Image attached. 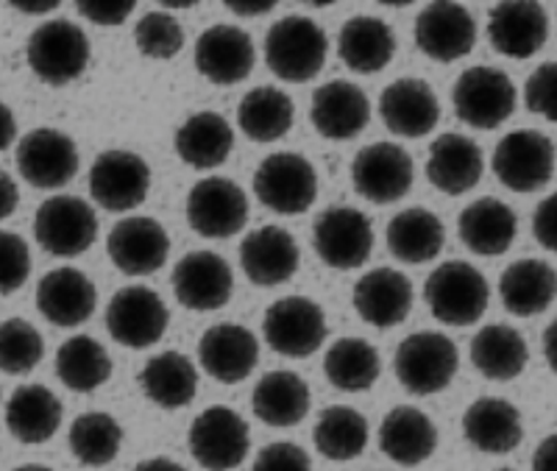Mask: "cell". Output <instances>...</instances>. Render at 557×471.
Instances as JSON below:
<instances>
[{"instance_id":"cell-57","label":"cell","mask_w":557,"mask_h":471,"mask_svg":"<svg viewBox=\"0 0 557 471\" xmlns=\"http://www.w3.org/2000/svg\"><path fill=\"white\" fill-rule=\"evenodd\" d=\"M544 355H546V363H549V369L557 374V319L552 321L544 332Z\"/></svg>"},{"instance_id":"cell-13","label":"cell","mask_w":557,"mask_h":471,"mask_svg":"<svg viewBox=\"0 0 557 471\" xmlns=\"http://www.w3.org/2000/svg\"><path fill=\"white\" fill-rule=\"evenodd\" d=\"M416 165L412 157L396 142H374L366 146L351 162V182L357 196L371 204H393L410 193Z\"/></svg>"},{"instance_id":"cell-44","label":"cell","mask_w":557,"mask_h":471,"mask_svg":"<svg viewBox=\"0 0 557 471\" xmlns=\"http://www.w3.org/2000/svg\"><path fill=\"white\" fill-rule=\"evenodd\" d=\"M123 444V430L117 419L101 410L84 413L70 427V453L84 466H109Z\"/></svg>"},{"instance_id":"cell-11","label":"cell","mask_w":557,"mask_h":471,"mask_svg":"<svg viewBox=\"0 0 557 471\" xmlns=\"http://www.w3.org/2000/svg\"><path fill=\"white\" fill-rule=\"evenodd\" d=\"M312 246L330 268L355 271L366 265L374 251V226L355 207H330L315 218Z\"/></svg>"},{"instance_id":"cell-42","label":"cell","mask_w":557,"mask_h":471,"mask_svg":"<svg viewBox=\"0 0 557 471\" xmlns=\"http://www.w3.org/2000/svg\"><path fill=\"white\" fill-rule=\"evenodd\" d=\"M57 376L64 388L76 394H92L112 376V357L96 338L76 335L64 340L57 351Z\"/></svg>"},{"instance_id":"cell-17","label":"cell","mask_w":557,"mask_h":471,"mask_svg":"<svg viewBox=\"0 0 557 471\" xmlns=\"http://www.w3.org/2000/svg\"><path fill=\"white\" fill-rule=\"evenodd\" d=\"M416 45L435 62H457L476 45V23L457 0H432L416 20Z\"/></svg>"},{"instance_id":"cell-40","label":"cell","mask_w":557,"mask_h":471,"mask_svg":"<svg viewBox=\"0 0 557 471\" xmlns=\"http://www.w3.org/2000/svg\"><path fill=\"white\" fill-rule=\"evenodd\" d=\"M296 107L290 96L276 87H257L246 92L237 107V126L251 142H276L293 128Z\"/></svg>"},{"instance_id":"cell-3","label":"cell","mask_w":557,"mask_h":471,"mask_svg":"<svg viewBox=\"0 0 557 471\" xmlns=\"http://www.w3.org/2000/svg\"><path fill=\"white\" fill-rule=\"evenodd\" d=\"M457 365H460V355H457L455 340L430 330L416 332L401 340L393 360L396 380L412 396H432L449 388Z\"/></svg>"},{"instance_id":"cell-33","label":"cell","mask_w":557,"mask_h":471,"mask_svg":"<svg viewBox=\"0 0 557 471\" xmlns=\"http://www.w3.org/2000/svg\"><path fill=\"white\" fill-rule=\"evenodd\" d=\"M64 408L45 385H20L7 401V427L20 444H45L59 433Z\"/></svg>"},{"instance_id":"cell-37","label":"cell","mask_w":557,"mask_h":471,"mask_svg":"<svg viewBox=\"0 0 557 471\" xmlns=\"http://www.w3.org/2000/svg\"><path fill=\"white\" fill-rule=\"evenodd\" d=\"M139 388L162 410L187 408L198 394V371L182 351H162L139 371Z\"/></svg>"},{"instance_id":"cell-1","label":"cell","mask_w":557,"mask_h":471,"mask_svg":"<svg viewBox=\"0 0 557 471\" xmlns=\"http://www.w3.org/2000/svg\"><path fill=\"white\" fill-rule=\"evenodd\" d=\"M330 57V39L315 20L290 17L273 23L265 37V62L276 78L287 84L312 82Z\"/></svg>"},{"instance_id":"cell-28","label":"cell","mask_w":557,"mask_h":471,"mask_svg":"<svg viewBox=\"0 0 557 471\" xmlns=\"http://www.w3.org/2000/svg\"><path fill=\"white\" fill-rule=\"evenodd\" d=\"M485 160H482V148L471 137L462 134H441L430 146L426 157V178L435 190L446 196H462V193L474 190L480 185Z\"/></svg>"},{"instance_id":"cell-15","label":"cell","mask_w":557,"mask_h":471,"mask_svg":"<svg viewBox=\"0 0 557 471\" xmlns=\"http://www.w3.org/2000/svg\"><path fill=\"white\" fill-rule=\"evenodd\" d=\"M187 441L198 466L223 471L246 463L251 433L246 419L232 408H207L193 421Z\"/></svg>"},{"instance_id":"cell-56","label":"cell","mask_w":557,"mask_h":471,"mask_svg":"<svg viewBox=\"0 0 557 471\" xmlns=\"http://www.w3.org/2000/svg\"><path fill=\"white\" fill-rule=\"evenodd\" d=\"M9 7L23 14H48L62 7V0H9Z\"/></svg>"},{"instance_id":"cell-50","label":"cell","mask_w":557,"mask_h":471,"mask_svg":"<svg viewBox=\"0 0 557 471\" xmlns=\"http://www.w3.org/2000/svg\"><path fill=\"white\" fill-rule=\"evenodd\" d=\"M137 0H76V9L82 17H87L96 26H121L132 17Z\"/></svg>"},{"instance_id":"cell-41","label":"cell","mask_w":557,"mask_h":471,"mask_svg":"<svg viewBox=\"0 0 557 471\" xmlns=\"http://www.w3.org/2000/svg\"><path fill=\"white\" fill-rule=\"evenodd\" d=\"M323 371H326L332 388L346 391V394H362V391L374 388V383L380 380V351L368 340L341 338L323 357Z\"/></svg>"},{"instance_id":"cell-12","label":"cell","mask_w":557,"mask_h":471,"mask_svg":"<svg viewBox=\"0 0 557 471\" xmlns=\"http://www.w3.org/2000/svg\"><path fill=\"white\" fill-rule=\"evenodd\" d=\"M151 193V168L134 151H103L89 168V196L101 210L128 212Z\"/></svg>"},{"instance_id":"cell-61","label":"cell","mask_w":557,"mask_h":471,"mask_svg":"<svg viewBox=\"0 0 557 471\" xmlns=\"http://www.w3.org/2000/svg\"><path fill=\"white\" fill-rule=\"evenodd\" d=\"M301 3H307V7L323 9V7H332V3H337V0H301Z\"/></svg>"},{"instance_id":"cell-9","label":"cell","mask_w":557,"mask_h":471,"mask_svg":"<svg viewBox=\"0 0 557 471\" xmlns=\"http://www.w3.org/2000/svg\"><path fill=\"white\" fill-rule=\"evenodd\" d=\"M451 101H455L457 117L466 126L491 132L513 115L516 87L510 76L496 67H469L457 78Z\"/></svg>"},{"instance_id":"cell-24","label":"cell","mask_w":557,"mask_h":471,"mask_svg":"<svg viewBox=\"0 0 557 471\" xmlns=\"http://www.w3.org/2000/svg\"><path fill=\"white\" fill-rule=\"evenodd\" d=\"M310 121L326 140H355L371 121V101L357 84L337 78L312 92Z\"/></svg>"},{"instance_id":"cell-52","label":"cell","mask_w":557,"mask_h":471,"mask_svg":"<svg viewBox=\"0 0 557 471\" xmlns=\"http://www.w3.org/2000/svg\"><path fill=\"white\" fill-rule=\"evenodd\" d=\"M278 0H223V7L228 12H235L237 17H262V14L273 12Z\"/></svg>"},{"instance_id":"cell-35","label":"cell","mask_w":557,"mask_h":471,"mask_svg":"<svg viewBox=\"0 0 557 471\" xmlns=\"http://www.w3.org/2000/svg\"><path fill=\"white\" fill-rule=\"evenodd\" d=\"M502 305L519 319L549 310L557 296V271L544 260H516L499 280Z\"/></svg>"},{"instance_id":"cell-22","label":"cell","mask_w":557,"mask_h":471,"mask_svg":"<svg viewBox=\"0 0 557 471\" xmlns=\"http://www.w3.org/2000/svg\"><path fill=\"white\" fill-rule=\"evenodd\" d=\"M253 39L237 26H212L196 42V67L207 82L218 87H232L251 76Z\"/></svg>"},{"instance_id":"cell-5","label":"cell","mask_w":557,"mask_h":471,"mask_svg":"<svg viewBox=\"0 0 557 471\" xmlns=\"http://www.w3.org/2000/svg\"><path fill=\"white\" fill-rule=\"evenodd\" d=\"M253 193L271 212L301 215L318 198V173L301 153H271L253 173Z\"/></svg>"},{"instance_id":"cell-20","label":"cell","mask_w":557,"mask_h":471,"mask_svg":"<svg viewBox=\"0 0 557 471\" xmlns=\"http://www.w3.org/2000/svg\"><path fill=\"white\" fill-rule=\"evenodd\" d=\"M487 39L507 59H530L549 39V17L539 0H502L487 14Z\"/></svg>"},{"instance_id":"cell-60","label":"cell","mask_w":557,"mask_h":471,"mask_svg":"<svg viewBox=\"0 0 557 471\" xmlns=\"http://www.w3.org/2000/svg\"><path fill=\"white\" fill-rule=\"evenodd\" d=\"M376 3H382V7L401 9V7H410V3H416V0H376Z\"/></svg>"},{"instance_id":"cell-10","label":"cell","mask_w":557,"mask_h":471,"mask_svg":"<svg viewBox=\"0 0 557 471\" xmlns=\"http://www.w3.org/2000/svg\"><path fill=\"white\" fill-rule=\"evenodd\" d=\"M171 324V312L157 290L143 285L123 287L107 307V330L126 349H148L159 344Z\"/></svg>"},{"instance_id":"cell-45","label":"cell","mask_w":557,"mask_h":471,"mask_svg":"<svg viewBox=\"0 0 557 471\" xmlns=\"http://www.w3.org/2000/svg\"><path fill=\"white\" fill-rule=\"evenodd\" d=\"M45 357V340L26 319H9L0 324V371L3 374H28Z\"/></svg>"},{"instance_id":"cell-4","label":"cell","mask_w":557,"mask_h":471,"mask_svg":"<svg viewBox=\"0 0 557 471\" xmlns=\"http://www.w3.org/2000/svg\"><path fill=\"white\" fill-rule=\"evenodd\" d=\"M26 59L39 82L51 84V87H64L87 71L89 39L70 20L42 23L28 37Z\"/></svg>"},{"instance_id":"cell-47","label":"cell","mask_w":557,"mask_h":471,"mask_svg":"<svg viewBox=\"0 0 557 471\" xmlns=\"http://www.w3.org/2000/svg\"><path fill=\"white\" fill-rule=\"evenodd\" d=\"M32 274L28 243L14 232L0 230V296L17 294Z\"/></svg>"},{"instance_id":"cell-2","label":"cell","mask_w":557,"mask_h":471,"mask_svg":"<svg viewBox=\"0 0 557 471\" xmlns=\"http://www.w3.org/2000/svg\"><path fill=\"white\" fill-rule=\"evenodd\" d=\"M424 299L441 324L471 326L485 315L491 287L471 262L449 260L437 265L424 282Z\"/></svg>"},{"instance_id":"cell-59","label":"cell","mask_w":557,"mask_h":471,"mask_svg":"<svg viewBox=\"0 0 557 471\" xmlns=\"http://www.w3.org/2000/svg\"><path fill=\"white\" fill-rule=\"evenodd\" d=\"M159 3L168 9H193V7H198L201 0H159Z\"/></svg>"},{"instance_id":"cell-54","label":"cell","mask_w":557,"mask_h":471,"mask_svg":"<svg viewBox=\"0 0 557 471\" xmlns=\"http://www.w3.org/2000/svg\"><path fill=\"white\" fill-rule=\"evenodd\" d=\"M532 469L557 471V433L541 441L535 455H532Z\"/></svg>"},{"instance_id":"cell-36","label":"cell","mask_w":557,"mask_h":471,"mask_svg":"<svg viewBox=\"0 0 557 471\" xmlns=\"http://www.w3.org/2000/svg\"><path fill=\"white\" fill-rule=\"evenodd\" d=\"M173 146L184 165L212 171L228 160V153L235 148V132L226 117L215 112H198L178 126Z\"/></svg>"},{"instance_id":"cell-26","label":"cell","mask_w":557,"mask_h":471,"mask_svg":"<svg viewBox=\"0 0 557 471\" xmlns=\"http://www.w3.org/2000/svg\"><path fill=\"white\" fill-rule=\"evenodd\" d=\"M351 301L366 324L376 330H391L410 315L412 282L396 268H374L357 280Z\"/></svg>"},{"instance_id":"cell-6","label":"cell","mask_w":557,"mask_h":471,"mask_svg":"<svg viewBox=\"0 0 557 471\" xmlns=\"http://www.w3.org/2000/svg\"><path fill=\"white\" fill-rule=\"evenodd\" d=\"M326 332L330 326H326L321 305L307 296H285L273 301L262 319V335L268 346L276 355L293 357V360L315 355L326 340Z\"/></svg>"},{"instance_id":"cell-48","label":"cell","mask_w":557,"mask_h":471,"mask_svg":"<svg viewBox=\"0 0 557 471\" xmlns=\"http://www.w3.org/2000/svg\"><path fill=\"white\" fill-rule=\"evenodd\" d=\"M524 101L532 115L557 123V62L541 64L539 71L527 78Z\"/></svg>"},{"instance_id":"cell-23","label":"cell","mask_w":557,"mask_h":471,"mask_svg":"<svg viewBox=\"0 0 557 471\" xmlns=\"http://www.w3.org/2000/svg\"><path fill=\"white\" fill-rule=\"evenodd\" d=\"M98 305L96 285L78 268H57L37 285V310L45 321L62 330H73L92 319Z\"/></svg>"},{"instance_id":"cell-34","label":"cell","mask_w":557,"mask_h":471,"mask_svg":"<svg viewBox=\"0 0 557 471\" xmlns=\"http://www.w3.org/2000/svg\"><path fill=\"white\" fill-rule=\"evenodd\" d=\"M516 223H519L516 212L505 201L487 196L460 212L457 232H460L462 246H469L474 255L499 257L513 246Z\"/></svg>"},{"instance_id":"cell-39","label":"cell","mask_w":557,"mask_h":471,"mask_svg":"<svg viewBox=\"0 0 557 471\" xmlns=\"http://www.w3.org/2000/svg\"><path fill=\"white\" fill-rule=\"evenodd\" d=\"M530 349L521 332L507 324H487L471 338V363L485 380L510 383L527 369Z\"/></svg>"},{"instance_id":"cell-21","label":"cell","mask_w":557,"mask_h":471,"mask_svg":"<svg viewBox=\"0 0 557 471\" xmlns=\"http://www.w3.org/2000/svg\"><path fill=\"white\" fill-rule=\"evenodd\" d=\"M198 360L215 383L237 385L260 363V340L243 324H215L198 340Z\"/></svg>"},{"instance_id":"cell-51","label":"cell","mask_w":557,"mask_h":471,"mask_svg":"<svg viewBox=\"0 0 557 471\" xmlns=\"http://www.w3.org/2000/svg\"><path fill=\"white\" fill-rule=\"evenodd\" d=\"M532 235L546 251L557 255V193L546 196L532 215Z\"/></svg>"},{"instance_id":"cell-31","label":"cell","mask_w":557,"mask_h":471,"mask_svg":"<svg viewBox=\"0 0 557 471\" xmlns=\"http://www.w3.org/2000/svg\"><path fill=\"white\" fill-rule=\"evenodd\" d=\"M437 430L430 416L418 408H393L380 424V449L399 466H418L432 458Z\"/></svg>"},{"instance_id":"cell-58","label":"cell","mask_w":557,"mask_h":471,"mask_svg":"<svg viewBox=\"0 0 557 471\" xmlns=\"http://www.w3.org/2000/svg\"><path fill=\"white\" fill-rule=\"evenodd\" d=\"M137 469H143V471H159V469L178 471V469H182V466H178L176 460H171V458H151V460H143V463H139Z\"/></svg>"},{"instance_id":"cell-18","label":"cell","mask_w":557,"mask_h":471,"mask_svg":"<svg viewBox=\"0 0 557 471\" xmlns=\"http://www.w3.org/2000/svg\"><path fill=\"white\" fill-rule=\"evenodd\" d=\"M173 296L193 312L221 310L232 299V268L215 251H190L176 262L171 276Z\"/></svg>"},{"instance_id":"cell-14","label":"cell","mask_w":557,"mask_h":471,"mask_svg":"<svg viewBox=\"0 0 557 471\" xmlns=\"http://www.w3.org/2000/svg\"><path fill=\"white\" fill-rule=\"evenodd\" d=\"M187 221L207 240H226L248 223V198L232 178H201L187 196Z\"/></svg>"},{"instance_id":"cell-30","label":"cell","mask_w":557,"mask_h":471,"mask_svg":"<svg viewBox=\"0 0 557 471\" xmlns=\"http://www.w3.org/2000/svg\"><path fill=\"white\" fill-rule=\"evenodd\" d=\"M337 57L348 71L371 76L385 71L396 57V37L385 20L357 14L337 34Z\"/></svg>"},{"instance_id":"cell-43","label":"cell","mask_w":557,"mask_h":471,"mask_svg":"<svg viewBox=\"0 0 557 471\" xmlns=\"http://www.w3.org/2000/svg\"><path fill=\"white\" fill-rule=\"evenodd\" d=\"M312 441H315V449L326 460H335V463L357 460L368 446L366 416L355 408H346V405L326 408L318 416Z\"/></svg>"},{"instance_id":"cell-55","label":"cell","mask_w":557,"mask_h":471,"mask_svg":"<svg viewBox=\"0 0 557 471\" xmlns=\"http://www.w3.org/2000/svg\"><path fill=\"white\" fill-rule=\"evenodd\" d=\"M17 137V121H14V112L0 101V153L7 151L9 146Z\"/></svg>"},{"instance_id":"cell-19","label":"cell","mask_w":557,"mask_h":471,"mask_svg":"<svg viewBox=\"0 0 557 471\" xmlns=\"http://www.w3.org/2000/svg\"><path fill=\"white\" fill-rule=\"evenodd\" d=\"M107 251L114 268L126 276H151L168 262L171 237L153 218H123L109 232Z\"/></svg>"},{"instance_id":"cell-25","label":"cell","mask_w":557,"mask_h":471,"mask_svg":"<svg viewBox=\"0 0 557 471\" xmlns=\"http://www.w3.org/2000/svg\"><path fill=\"white\" fill-rule=\"evenodd\" d=\"M380 115L391 134L418 140V137L435 132V126L441 123V103L426 82L399 78L382 92Z\"/></svg>"},{"instance_id":"cell-46","label":"cell","mask_w":557,"mask_h":471,"mask_svg":"<svg viewBox=\"0 0 557 471\" xmlns=\"http://www.w3.org/2000/svg\"><path fill=\"white\" fill-rule=\"evenodd\" d=\"M134 45L148 59H173L184 48V28L173 14L148 12L134 28Z\"/></svg>"},{"instance_id":"cell-7","label":"cell","mask_w":557,"mask_h":471,"mask_svg":"<svg viewBox=\"0 0 557 471\" xmlns=\"http://www.w3.org/2000/svg\"><path fill=\"white\" fill-rule=\"evenodd\" d=\"M34 237L53 257H78L98 237L96 210L78 196H53L42 201L34 218Z\"/></svg>"},{"instance_id":"cell-38","label":"cell","mask_w":557,"mask_h":471,"mask_svg":"<svg viewBox=\"0 0 557 471\" xmlns=\"http://www.w3.org/2000/svg\"><path fill=\"white\" fill-rule=\"evenodd\" d=\"M444 221L424 207H410L387 223V249L407 265L435 260L444 251Z\"/></svg>"},{"instance_id":"cell-8","label":"cell","mask_w":557,"mask_h":471,"mask_svg":"<svg viewBox=\"0 0 557 471\" xmlns=\"http://www.w3.org/2000/svg\"><path fill=\"white\" fill-rule=\"evenodd\" d=\"M491 168L507 190L535 193L555 173V142L535 128L510 132L496 146Z\"/></svg>"},{"instance_id":"cell-53","label":"cell","mask_w":557,"mask_h":471,"mask_svg":"<svg viewBox=\"0 0 557 471\" xmlns=\"http://www.w3.org/2000/svg\"><path fill=\"white\" fill-rule=\"evenodd\" d=\"M20 204V190L14 185V178L7 171H0V221H7L17 212Z\"/></svg>"},{"instance_id":"cell-32","label":"cell","mask_w":557,"mask_h":471,"mask_svg":"<svg viewBox=\"0 0 557 471\" xmlns=\"http://www.w3.org/2000/svg\"><path fill=\"white\" fill-rule=\"evenodd\" d=\"M253 416L268 427H296L312 405L310 385L296 371H268L251 396Z\"/></svg>"},{"instance_id":"cell-27","label":"cell","mask_w":557,"mask_h":471,"mask_svg":"<svg viewBox=\"0 0 557 471\" xmlns=\"http://www.w3.org/2000/svg\"><path fill=\"white\" fill-rule=\"evenodd\" d=\"M240 268L253 285H285L296 276L298 268L296 237L282 226H262L251 232L240 246Z\"/></svg>"},{"instance_id":"cell-49","label":"cell","mask_w":557,"mask_h":471,"mask_svg":"<svg viewBox=\"0 0 557 471\" xmlns=\"http://www.w3.org/2000/svg\"><path fill=\"white\" fill-rule=\"evenodd\" d=\"M253 466L262 471H307L312 469V458L301 449V446L282 441V444H268Z\"/></svg>"},{"instance_id":"cell-16","label":"cell","mask_w":557,"mask_h":471,"mask_svg":"<svg viewBox=\"0 0 557 471\" xmlns=\"http://www.w3.org/2000/svg\"><path fill=\"white\" fill-rule=\"evenodd\" d=\"M78 148L64 132L34 128L17 146V171L37 190H59L78 173Z\"/></svg>"},{"instance_id":"cell-29","label":"cell","mask_w":557,"mask_h":471,"mask_svg":"<svg viewBox=\"0 0 557 471\" xmlns=\"http://www.w3.org/2000/svg\"><path fill=\"white\" fill-rule=\"evenodd\" d=\"M462 435L485 455H510L524 438V424L516 405L499 396H482L462 416Z\"/></svg>"}]
</instances>
